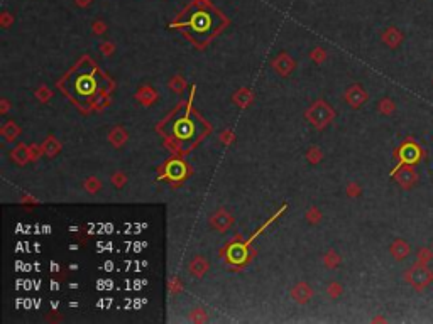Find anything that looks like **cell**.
<instances>
[{"instance_id": "obj_1", "label": "cell", "mask_w": 433, "mask_h": 324, "mask_svg": "<svg viewBox=\"0 0 433 324\" xmlns=\"http://www.w3.org/2000/svg\"><path fill=\"white\" fill-rule=\"evenodd\" d=\"M196 44H205L224 26V17L206 0H195L175 22Z\"/></svg>"}, {"instance_id": "obj_2", "label": "cell", "mask_w": 433, "mask_h": 324, "mask_svg": "<svg viewBox=\"0 0 433 324\" xmlns=\"http://www.w3.org/2000/svg\"><path fill=\"white\" fill-rule=\"evenodd\" d=\"M163 132L168 137L175 139L180 146H188V144L191 146L205 132V123L191 112V108H185L171 115V118L163 127Z\"/></svg>"}, {"instance_id": "obj_3", "label": "cell", "mask_w": 433, "mask_h": 324, "mask_svg": "<svg viewBox=\"0 0 433 324\" xmlns=\"http://www.w3.org/2000/svg\"><path fill=\"white\" fill-rule=\"evenodd\" d=\"M70 93L80 100L81 103H86L91 98H97L100 91V81H98V71H83L78 70L76 73L70 78Z\"/></svg>"}, {"instance_id": "obj_4", "label": "cell", "mask_w": 433, "mask_h": 324, "mask_svg": "<svg viewBox=\"0 0 433 324\" xmlns=\"http://www.w3.org/2000/svg\"><path fill=\"white\" fill-rule=\"evenodd\" d=\"M396 159L399 161V164L396 167L401 166H416L418 162H421L425 159V151L418 142H415L413 139H406L405 142L401 144L396 149Z\"/></svg>"}, {"instance_id": "obj_5", "label": "cell", "mask_w": 433, "mask_h": 324, "mask_svg": "<svg viewBox=\"0 0 433 324\" xmlns=\"http://www.w3.org/2000/svg\"><path fill=\"white\" fill-rule=\"evenodd\" d=\"M405 280L411 285L413 289H415V291L421 292V291H425L428 285H431L433 272L428 265H423V264L416 262L415 265H411V267L405 272Z\"/></svg>"}, {"instance_id": "obj_6", "label": "cell", "mask_w": 433, "mask_h": 324, "mask_svg": "<svg viewBox=\"0 0 433 324\" xmlns=\"http://www.w3.org/2000/svg\"><path fill=\"white\" fill-rule=\"evenodd\" d=\"M391 176L394 177V181H396L398 184L406 191H410L411 187H415L418 184V172L413 169V166L394 167Z\"/></svg>"}, {"instance_id": "obj_7", "label": "cell", "mask_w": 433, "mask_h": 324, "mask_svg": "<svg viewBox=\"0 0 433 324\" xmlns=\"http://www.w3.org/2000/svg\"><path fill=\"white\" fill-rule=\"evenodd\" d=\"M391 255L396 260H405L410 255V243L406 240H394L391 245Z\"/></svg>"}, {"instance_id": "obj_8", "label": "cell", "mask_w": 433, "mask_h": 324, "mask_svg": "<svg viewBox=\"0 0 433 324\" xmlns=\"http://www.w3.org/2000/svg\"><path fill=\"white\" fill-rule=\"evenodd\" d=\"M403 39H405V37H403V32L396 27H389L383 36V41L386 42L389 47H393V49L401 44Z\"/></svg>"}, {"instance_id": "obj_9", "label": "cell", "mask_w": 433, "mask_h": 324, "mask_svg": "<svg viewBox=\"0 0 433 324\" xmlns=\"http://www.w3.org/2000/svg\"><path fill=\"white\" fill-rule=\"evenodd\" d=\"M433 260V250L430 246H421L416 253V262L418 264H423V265H428Z\"/></svg>"}, {"instance_id": "obj_10", "label": "cell", "mask_w": 433, "mask_h": 324, "mask_svg": "<svg viewBox=\"0 0 433 324\" xmlns=\"http://www.w3.org/2000/svg\"><path fill=\"white\" fill-rule=\"evenodd\" d=\"M379 110H381V113H384V115H391L394 110H396V106H394L393 100L386 98V100L381 101V105H379Z\"/></svg>"}, {"instance_id": "obj_11", "label": "cell", "mask_w": 433, "mask_h": 324, "mask_svg": "<svg viewBox=\"0 0 433 324\" xmlns=\"http://www.w3.org/2000/svg\"><path fill=\"white\" fill-rule=\"evenodd\" d=\"M431 83H433V80H431Z\"/></svg>"}]
</instances>
